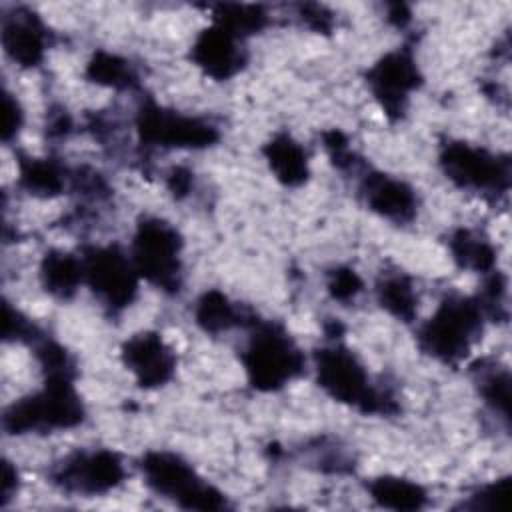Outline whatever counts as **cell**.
<instances>
[{
  "label": "cell",
  "instance_id": "cell-12",
  "mask_svg": "<svg viewBox=\"0 0 512 512\" xmlns=\"http://www.w3.org/2000/svg\"><path fill=\"white\" fill-rule=\"evenodd\" d=\"M122 364L144 390L166 386L176 374V352L156 330L128 336L120 350Z\"/></svg>",
  "mask_w": 512,
  "mask_h": 512
},
{
  "label": "cell",
  "instance_id": "cell-17",
  "mask_svg": "<svg viewBox=\"0 0 512 512\" xmlns=\"http://www.w3.org/2000/svg\"><path fill=\"white\" fill-rule=\"evenodd\" d=\"M42 288L60 300L72 298L84 284L82 258L66 250H48L38 266Z\"/></svg>",
  "mask_w": 512,
  "mask_h": 512
},
{
  "label": "cell",
  "instance_id": "cell-22",
  "mask_svg": "<svg viewBox=\"0 0 512 512\" xmlns=\"http://www.w3.org/2000/svg\"><path fill=\"white\" fill-rule=\"evenodd\" d=\"M448 246H450L452 258L460 268H466L478 274L494 272L496 250L490 244V240L482 238L480 234L460 228L450 236Z\"/></svg>",
  "mask_w": 512,
  "mask_h": 512
},
{
  "label": "cell",
  "instance_id": "cell-30",
  "mask_svg": "<svg viewBox=\"0 0 512 512\" xmlns=\"http://www.w3.org/2000/svg\"><path fill=\"white\" fill-rule=\"evenodd\" d=\"M16 490H18V472L6 460L4 462V472H2V502L6 504L12 498V494H16Z\"/></svg>",
  "mask_w": 512,
  "mask_h": 512
},
{
  "label": "cell",
  "instance_id": "cell-18",
  "mask_svg": "<svg viewBox=\"0 0 512 512\" xmlns=\"http://www.w3.org/2000/svg\"><path fill=\"white\" fill-rule=\"evenodd\" d=\"M72 174L54 158L24 156L18 160V186L32 196L52 198L66 190Z\"/></svg>",
  "mask_w": 512,
  "mask_h": 512
},
{
  "label": "cell",
  "instance_id": "cell-15",
  "mask_svg": "<svg viewBox=\"0 0 512 512\" xmlns=\"http://www.w3.org/2000/svg\"><path fill=\"white\" fill-rule=\"evenodd\" d=\"M2 48L16 66L34 68L48 48L46 26L36 14L16 10L14 16L2 18Z\"/></svg>",
  "mask_w": 512,
  "mask_h": 512
},
{
  "label": "cell",
  "instance_id": "cell-3",
  "mask_svg": "<svg viewBox=\"0 0 512 512\" xmlns=\"http://www.w3.org/2000/svg\"><path fill=\"white\" fill-rule=\"evenodd\" d=\"M484 306L478 296L448 294L418 326V348L442 364L464 360L484 330Z\"/></svg>",
  "mask_w": 512,
  "mask_h": 512
},
{
  "label": "cell",
  "instance_id": "cell-16",
  "mask_svg": "<svg viewBox=\"0 0 512 512\" xmlns=\"http://www.w3.org/2000/svg\"><path fill=\"white\" fill-rule=\"evenodd\" d=\"M262 154L272 176L282 186L296 188L310 178V156L290 132H276L264 144Z\"/></svg>",
  "mask_w": 512,
  "mask_h": 512
},
{
  "label": "cell",
  "instance_id": "cell-6",
  "mask_svg": "<svg viewBox=\"0 0 512 512\" xmlns=\"http://www.w3.org/2000/svg\"><path fill=\"white\" fill-rule=\"evenodd\" d=\"M144 484L158 496L188 510L226 508V496L198 474L180 454L168 450H148L140 458Z\"/></svg>",
  "mask_w": 512,
  "mask_h": 512
},
{
  "label": "cell",
  "instance_id": "cell-11",
  "mask_svg": "<svg viewBox=\"0 0 512 512\" xmlns=\"http://www.w3.org/2000/svg\"><path fill=\"white\" fill-rule=\"evenodd\" d=\"M420 84L422 74L410 48L388 50L366 72V86L390 120L404 116Z\"/></svg>",
  "mask_w": 512,
  "mask_h": 512
},
{
  "label": "cell",
  "instance_id": "cell-2",
  "mask_svg": "<svg viewBox=\"0 0 512 512\" xmlns=\"http://www.w3.org/2000/svg\"><path fill=\"white\" fill-rule=\"evenodd\" d=\"M314 378L320 390L338 404L360 414H390L394 400L380 390L354 350L340 340H332L312 354Z\"/></svg>",
  "mask_w": 512,
  "mask_h": 512
},
{
  "label": "cell",
  "instance_id": "cell-21",
  "mask_svg": "<svg viewBox=\"0 0 512 512\" xmlns=\"http://www.w3.org/2000/svg\"><path fill=\"white\" fill-rule=\"evenodd\" d=\"M376 300L384 312L400 322H412L418 314V292L410 276L388 272L376 284Z\"/></svg>",
  "mask_w": 512,
  "mask_h": 512
},
{
  "label": "cell",
  "instance_id": "cell-25",
  "mask_svg": "<svg viewBox=\"0 0 512 512\" xmlns=\"http://www.w3.org/2000/svg\"><path fill=\"white\" fill-rule=\"evenodd\" d=\"M478 394L484 406L506 424L510 420V374L506 368H480Z\"/></svg>",
  "mask_w": 512,
  "mask_h": 512
},
{
  "label": "cell",
  "instance_id": "cell-9",
  "mask_svg": "<svg viewBox=\"0 0 512 512\" xmlns=\"http://www.w3.org/2000/svg\"><path fill=\"white\" fill-rule=\"evenodd\" d=\"M126 464L116 450H74L50 470V482L66 494L104 496L126 480Z\"/></svg>",
  "mask_w": 512,
  "mask_h": 512
},
{
  "label": "cell",
  "instance_id": "cell-28",
  "mask_svg": "<svg viewBox=\"0 0 512 512\" xmlns=\"http://www.w3.org/2000/svg\"><path fill=\"white\" fill-rule=\"evenodd\" d=\"M22 124H24V108L20 106L18 98L10 90H6L4 92V128H2V138L6 144L12 138H16Z\"/></svg>",
  "mask_w": 512,
  "mask_h": 512
},
{
  "label": "cell",
  "instance_id": "cell-7",
  "mask_svg": "<svg viewBox=\"0 0 512 512\" xmlns=\"http://www.w3.org/2000/svg\"><path fill=\"white\" fill-rule=\"evenodd\" d=\"M442 174L460 190L498 198L510 188V160L506 154L464 140H448L438 154Z\"/></svg>",
  "mask_w": 512,
  "mask_h": 512
},
{
  "label": "cell",
  "instance_id": "cell-29",
  "mask_svg": "<svg viewBox=\"0 0 512 512\" xmlns=\"http://www.w3.org/2000/svg\"><path fill=\"white\" fill-rule=\"evenodd\" d=\"M166 186L168 190L176 196V198H184L190 194V186H192V172L184 166H174L168 174H166Z\"/></svg>",
  "mask_w": 512,
  "mask_h": 512
},
{
  "label": "cell",
  "instance_id": "cell-13",
  "mask_svg": "<svg viewBox=\"0 0 512 512\" xmlns=\"http://www.w3.org/2000/svg\"><path fill=\"white\" fill-rule=\"evenodd\" d=\"M190 60L208 78L224 82L234 78L246 66L248 54L244 40L212 22L200 30L190 46Z\"/></svg>",
  "mask_w": 512,
  "mask_h": 512
},
{
  "label": "cell",
  "instance_id": "cell-20",
  "mask_svg": "<svg viewBox=\"0 0 512 512\" xmlns=\"http://www.w3.org/2000/svg\"><path fill=\"white\" fill-rule=\"evenodd\" d=\"M248 314L242 312L238 304H234L224 292L210 288L198 296L194 302V322L206 334H222L232 328L248 324Z\"/></svg>",
  "mask_w": 512,
  "mask_h": 512
},
{
  "label": "cell",
  "instance_id": "cell-14",
  "mask_svg": "<svg viewBox=\"0 0 512 512\" xmlns=\"http://www.w3.org/2000/svg\"><path fill=\"white\" fill-rule=\"evenodd\" d=\"M360 196L368 210L394 224H408L418 212V194L400 176L382 170H366L360 176Z\"/></svg>",
  "mask_w": 512,
  "mask_h": 512
},
{
  "label": "cell",
  "instance_id": "cell-5",
  "mask_svg": "<svg viewBox=\"0 0 512 512\" xmlns=\"http://www.w3.org/2000/svg\"><path fill=\"white\" fill-rule=\"evenodd\" d=\"M128 252L142 280L168 294L182 288L184 240L174 224L160 216H142Z\"/></svg>",
  "mask_w": 512,
  "mask_h": 512
},
{
  "label": "cell",
  "instance_id": "cell-1",
  "mask_svg": "<svg viewBox=\"0 0 512 512\" xmlns=\"http://www.w3.org/2000/svg\"><path fill=\"white\" fill-rule=\"evenodd\" d=\"M86 408L74 384V372L44 374L40 390L6 406L2 426L6 434H46L70 430L84 422Z\"/></svg>",
  "mask_w": 512,
  "mask_h": 512
},
{
  "label": "cell",
  "instance_id": "cell-27",
  "mask_svg": "<svg viewBox=\"0 0 512 512\" xmlns=\"http://www.w3.org/2000/svg\"><path fill=\"white\" fill-rule=\"evenodd\" d=\"M326 286H328V292L334 300L348 302V300H354L362 292L364 282H362L360 274L354 268L338 266L330 272Z\"/></svg>",
  "mask_w": 512,
  "mask_h": 512
},
{
  "label": "cell",
  "instance_id": "cell-19",
  "mask_svg": "<svg viewBox=\"0 0 512 512\" xmlns=\"http://www.w3.org/2000/svg\"><path fill=\"white\" fill-rule=\"evenodd\" d=\"M366 490L378 506L390 510H418L428 502V492L420 482L396 474L372 478L366 484Z\"/></svg>",
  "mask_w": 512,
  "mask_h": 512
},
{
  "label": "cell",
  "instance_id": "cell-23",
  "mask_svg": "<svg viewBox=\"0 0 512 512\" xmlns=\"http://www.w3.org/2000/svg\"><path fill=\"white\" fill-rule=\"evenodd\" d=\"M86 76L90 82L110 90H130L138 84V74L132 64L108 50H98L86 64Z\"/></svg>",
  "mask_w": 512,
  "mask_h": 512
},
{
  "label": "cell",
  "instance_id": "cell-24",
  "mask_svg": "<svg viewBox=\"0 0 512 512\" xmlns=\"http://www.w3.org/2000/svg\"><path fill=\"white\" fill-rule=\"evenodd\" d=\"M270 16L256 4H218L214 6L212 22L246 40L248 36L266 28Z\"/></svg>",
  "mask_w": 512,
  "mask_h": 512
},
{
  "label": "cell",
  "instance_id": "cell-26",
  "mask_svg": "<svg viewBox=\"0 0 512 512\" xmlns=\"http://www.w3.org/2000/svg\"><path fill=\"white\" fill-rule=\"evenodd\" d=\"M510 490V478L502 476L488 484H482L470 494V500L464 504L466 508H482V510H498L504 508Z\"/></svg>",
  "mask_w": 512,
  "mask_h": 512
},
{
  "label": "cell",
  "instance_id": "cell-8",
  "mask_svg": "<svg viewBox=\"0 0 512 512\" xmlns=\"http://www.w3.org/2000/svg\"><path fill=\"white\" fill-rule=\"evenodd\" d=\"M136 132L144 146L164 150H204L220 140L218 126L202 116H192L154 100H142L136 112Z\"/></svg>",
  "mask_w": 512,
  "mask_h": 512
},
{
  "label": "cell",
  "instance_id": "cell-10",
  "mask_svg": "<svg viewBox=\"0 0 512 512\" xmlns=\"http://www.w3.org/2000/svg\"><path fill=\"white\" fill-rule=\"evenodd\" d=\"M84 286L92 290L102 306L120 312L132 304L138 292L140 276L130 258V252L118 244L90 246L84 250Z\"/></svg>",
  "mask_w": 512,
  "mask_h": 512
},
{
  "label": "cell",
  "instance_id": "cell-4",
  "mask_svg": "<svg viewBox=\"0 0 512 512\" xmlns=\"http://www.w3.org/2000/svg\"><path fill=\"white\" fill-rule=\"evenodd\" d=\"M240 362L248 384L258 392H278L306 368V356L286 328L258 320L252 322Z\"/></svg>",
  "mask_w": 512,
  "mask_h": 512
}]
</instances>
